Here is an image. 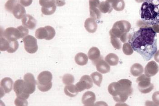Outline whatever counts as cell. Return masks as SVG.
<instances>
[{"label":"cell","mask_w":159,"mask_h":106,"mask_svg":"<svg viewBox=\"0 0 159 106\" xmlns=\"http://www.w3.org/2000/svg\"><path fill=\"white\" fill-rule=\"evenodd\" d=\"M157 33L152 26L141 27L134 32L129 40L132 48L144 60H150L157 51Z\"/></svg>","instance_id":"cell-1"},{"label":"cell","mask_w":159,"mask_h":106,"mask_svg":"<svg viewBox=\"0 0 159 106\" xmlns=\"http://www.w3.org/2000/svg\"><path fill=\"white\" fill-rule=\"evenodd\" d=\"M131 86L132 82L130 80L123 79L111 83L108 87V91L116 102L124 103L133 93Z\"/></svg>","instance_id":"cell-2"},{"label":"cell","mask_w":159,"mask_h":106,"mask_svg":"<svg viewBox=\"0 0 159 106\" xmlns=\"http://www.w3.org/2000/svg\"><path fill=\"white\" fill-rule=\"evenodd\" d=\"M140 14L147 26L159 24V0H145L141 5Z\"/></svg>","instance_id":"cell-3"},{"label":"cell","mask_w":159,"mask_h":106,"mask_svg":"<svg viewBox=\"0 0 159 106\" xmlns=\"http://www.w3.org/2000/svg\"><path fill=\"white\" fill-rule=\"evenodd\" d=\"M131 25L129 21L121 20L116 21L113 25L109 31L111 37H114L120 39L123 43H125L130 39L128 32L131 29Z\"/></svg>","instance_id":"cell-4"},{"label":"cell","mask_w":159,"mask_h":106,"mask_svg":"<svg viewBox=\"0 0 159 106\" xmlns=\"http://www.w3.org/2000/svg\"><path fill=\"white\" fill-rule=\"evenodd\" d=\"M52 75L50 71H42L37 77V85L38 89L41 92H46L52 88Z\"/></svg>","instance_id":"cell-5"},{"label":"cell","mask_w":159,"mask_h":106,"mask_svg":"<svg viewBox=\"0 0 159 106\" xmlns=\"http://www.w3.org/2000/svg\"><path fill=\"white\" fill-rule=\"evenodd\" d=\"M151 81V77L147 76L146 74H141L136 79L138 89L141 93L147 94L152 91L154 85Z\"/></svg>","instance_id":"cell-6"},{"label":"cell","mask_w":159,"mask_h":106,"mask_svg":"<svg viewBox=\"0 0 159 106\" xmlns=\"http://www.w3.org/2000/svg\"><path fill=\"white\" fill-rule=\"evenodd\" d=\"M24 93L26 94H33L36 90L37 81L34 75L31 73H27L24 76Z\"/></svg>","instance_id":"cell-7"},{"label":"cell","mask_w":159,"mask_h":106,"mask_svg":"<svg viewBox=\"0 0 159 106\" xmlns=\"http://www.w3.org/2000/svg\"><path fill=\"white\" fill-rule=\"evenodd\" d=\"M39 4L42 7V12L45 15H52L55 12L56 0H39Z\"/></svg>","instance_id":"cell-8"},{"label":"cell","mask_w":159,"mask_h":106,"mask_svg":"<svg viewBox=\"0 0 159 106\" xmlns=\"http://www.w3.org/2000/svg\"><path fill=\"white\" fill-rule=\"evenodd\" d=\"M24 48L25 51L29 53H36L38 50L37 40L31 35H27L23 39Z\"/></svg>","instance_id":"cell-9"},{"label":"cell","mask_w":159,"mask_h":106,"mask_svg":"<svg viewBox=\"0 0 159 106\" xmlns=\"http://www.w3.org/2000/svg\"><path fill=\"white\" fill-rule=\"evenodd\" d=\"M1 34H2V36L1 35L2 37H4L7 40L11 41L17 40L23 38L20 31L17 27L16 28L12 27H8L3 31L2 33V32Z\"/></svg>","instance_id":"cell-10"},{"label":"cell","mask_w":159,"mask_h":106,"mask_svg":"<svg viewBox=\"0 0 159 106\" xmlns=\"http://www.w3.org/2000/svg\"><path fill=\"white\" fill-rule=\"evenodd\" d=\"M75 86L79 92H82L86 89H90L93 86L92 77L89 75L83 76Z\"/></svg>","instance_id":"cell-11"},{"label":"cell","mask_w":159,"mask_h":106,"mask_svg":"<svg viewBox=\"0 0 159 106\" xmlns=\"http://www.w3.org/2000/svg\"><path fill=\"white\" fill-rule=\"evenodd\" d=\"M90 16L95 20H99L102 14L99 9L100 2L99 0H89Z\"/></svg>","instance_id":"cell-12"},{"label":"cell","mask_w":159,"mask_h":106,"mask_svg":"<svg viewBox=\"0 0 159 106\" xmlns=\"http://www.w3.org/2000/svg\"><path fill=\"white\" fill-rule=\"evenodd\" d=\"M24 81L22 79H18L14 83V91L18 97H22L27 99L30 97V94H26L24 93Z\"/></svg>","instance_id":"cell-13"},{"label":"cell","mask_w":159,"mask_h":106,"mask_svg":"<svg viewBox=\"0 0 159 106\" xmlns=\"http://www.w3.org/2000/svg\"><path fill=\"white\" fill-rule=\"evenodd\" d=\"M13 85V81L10 77H5L1 81V93L3 92L2 95L1 96L3 97L5 94H8L11 92Z\"/></svg>","instance_id":"cell-14"},{"label":"cell","mask_w":159,"mask_h":106,"mask_svg":"<svg viewBox=\"0 0 159 106\" xmlns=\"http://www.w3.org/2000/svg\"><path fill=\"white\" fill-rule=\"evenodd\" d=\"M159 71V66L157 62L152 61L147 64L145 68V73L147 76L152 77L156 75Z\"/></svg>","instance_id":"cell-15"},{"label":"cell","mask_w":159,"mask_h":106,"mask_svg":"<svg viewBox=\"0 0 159 106\" xmlns=\"http://www.w3.org/2000/svg\"><path fill=\"white\" fill-rule=\"evenodd\" d=\"M22 24L30 30H34L37 25L36 20L29 14H25L22 18Z\"/></svg>","instance_id":"cell-16"},{"label":"cell","mask_w":159,"mask_h":106,"mask_svg":"<svg viewBox=\"0 0 159 106\" xmlns=\"http://www.w3.org/2000/svg\"><path fill=\"white\" fill-rule=\"evenodd\" d=\"M96 100L95 94L91 91H87L83 94L81 101L85 106H93Z\"/></svg>","instance_id":"cell-17"},{"label":"cell","mask_w":159,"mask_h":106,"mask_svg":"<svg viewBox=\"0 0 159 106\" xmlns=\"http://www.w3.org/2000/svg\"><path fill=\"white\" fill-rule=\"evenodd\" d=\"M88 57L94 65L102 58L100 50L97 47H92L90 49L88 53Z\"/></svg>","instance_id":"cell-18"},{"label":"cell","mask_w":159,"mask_h":106,"mask_svg":"<svg viewBox=\"0 0 159 106\" xmlns=\"http://www.w3.org/2000/svg\"><path fill=\"white\" fill-rule=\"evenodd\" d=\"M95 65H96L97 70L102 74H106L110 71V66L102 58L98 61Z\"/></svg>","instance_id":"cell-19"},{"label":"cell","mask_w":159,"mask_h":106,"mask_svg":"<svg viewBox=\"0 0 159 106\" xmlns=\"http://www.w3.org/2000/svg\"><path fill=\"white\" fill-rule=\"evenodd\" d=\"M84 26L86 31L90 33H94L98 29V24L96 20L92 18H88L85 21Z\"/></svg>","instance_id":"cell-20"},{"label":"cell","mask_w":159,"mask_h":106,"mask_svg":"<svg viewBox=\"0 0 159 106\" xmlns=\"http://www.w3.org/2000/svg\"><path fill=\"white\" fill-rule=\"evenodd\" d=\"M12 13L16 19H21L25 15L26 11L24 7L18 3L14 7Z\"/></svg>","instance_id":"cell-21"},{"label":"cell","mask_w":159,"mask_h":106,"mask_svg":"<svg viewBox=\"0 0 159 106\" xmlns=\"http://www.w3.org/2000/svg\"><path fill=\"white\" fill-rule=\"evenodd\" d=\"M111 4L113 9L116 11H122L125 8V3L124 0H106Z\"/></svg>","instance_id":"cell-22"},{"label":"cell","mask_w":159,"mask_h":106,"mask_svg":"<svg viewBox=\"0 0 159 106\" xmlns=\"http://www.w3.org/2000/svg\"><path fill=\"white\" fill-rule=\"evenodd\" d=\"M79 92L76 86L73 84L66 85L64 88L65 94L71 98L75 97Z\"/></svg>","instance_id":"cell-23"},{"label":"cell","mask_w":159,"mask_h":106,"mask_svg":"<svg viewBox=\"0 0 159 106\" xmlns=\"http://www.w3.org/2000/svg\"><path fill=\"white\" fill-rule=\"evenodd\" d=\"M88 57L86 54L83 53H79L75 57V61L78 65L85 66L88 62Z\"/></svg>","instance_id":"cell-24"},{"label":"cell","mask_w":159,"mask_h":106,"mask_svg":"<svg viewBox=\"0 0 159 106\" xmlns=\"http://www.w3.org/2000/svg\"><path fill=\"white\" fill-rule=\"evenodd\" d=\"M144 68L140 64L136 63L134 64L130 68V73L133 76H139L143 73Z\"/></svg>","instance_id":"cell-25"},{"label":"cell","mask_w":159,"mask_h":106,"mask_svg":"<svg viewBox=\"0 0 159 106\" xmlns=\"http://www.w3.org/2000/svg\"><path fill=\"white\" fill-rule=\"evenodd\" d=\"M48 35V31L45 26L38 28L35 32V36L38 39H45L47 40Z\"/></svg>","instance_id":"cell-26"},{"label":"cell","mask_w":159,"mask_h":106,"mask_svg":"<svg viewBox=\"0 0 159 106\" xmlns=\"http://www.w3.org/2000/svg\"><path fill=\"white\" fill-rule=\"evenodd\" d=\"M105 60L110 65L115 66L118 63L119 59L116 54L111 53L106 57Z\"/></svg>","instance_id":"cell-27"},{"label":"cell","mask_w":159,"mask_h":106,"mask_svg":"<svg viewBox=\"0 0 159 106\" xmlns=\"http://www.w3.org/2000/svg\"><path fill=\"white\" fill-rule=\"evenodd\" d=\"M99 9L101 12L102 13H110L113 10V8L111 4L107 1L100 3Z\"/></svg>","instance_id":"cell-28"},{"label":"cell","mask_w":159,"mask_h":106,"mask_svg":"<svg viewBox=\"0 0 159 106\" xmlns=\"http://www.w3.org/2000/svg\"><path fill=\"white\" fill-rule=\"evenodd\" d=\"M91 76L94 83L98 87H101V84L103 79V76L102 74L99 72L96 71V72L92 73L91 75Z\"/></svg>","instance_id":"cell-29"},{"label":"cell","mask_w":159,"mask_h":106,"mask_svg":"<svg viewBox=\"0 0 159 106\" xmlns=\"http://www.w3.org/2000/svg\"><path fill=\"white\" fill-rule=\"evenodd\" d=\"M18 3V0H8L5 5V9L8 12L12 13L14 7Z\"/></svg>","instance_id":"cell-30"},{"label":"cell","mask_w":159,"mask_h":106,"mask_svg":"<svg viewBox=\"0 0 159 106\" xmlns=\"http://www.w3.org/2000/svg\"><path fill=\"white\" fill-rule=\"evenodd\" d=\"M122 50L124 53L127 56L131 55L134 53V50L129 43H125L123 46Z\"/></svg>","instance_id":"cell-31"},{"label":"cell","mask_w":159,"mask_h":106,"mask_svg":"<svg viewBox=\"0 0 159 106\" xmlns=\"http://www.w3.org/2000/svg\"><path fill=\"white\" fill-rule=\"evenodd\" d=\"M9 48L7 52L10 53H15L19 48V43L17 40H9Z\"/></svg>","instance_id":"cell-32"},{"label":"cell","mask_w":159,"mask_h":106,"mask_svg":"<svg viewBox=\"0 0 159 106\" xmlns=\"http://www.w3.org/2000/svg\"><path fill=\"white\" fill-rule=\"evenodd\" d=\"M9 40H7L4 37H1V48L0 49L2 52L7 51L9 48Z\"/></svg>","instance_id":"cell-33"},{"label":"cell","mask_w":159,"mask_h":106,"mask_svg":"<svg viewBox=\"0 0 159 106\" xmlns=\"http://www.w3.org/2000/svg\"><path fill=\"white\" fill-rule=\"evenodd\" d=\"M75 81V78L73 75L70 74H66L62 77V81L65 85H70L73 84Z\"/></svg>","instance_id":"cell-34"},{"label":"cell","mask_w":159,"mask_h":106,"mask_svg":"<svg viewBox=\"0 0 159 106\" xmlns=\"http://www.w3.org/2000/svg\"><path fill=\"white\" fill-rule=\"evenodd\" d=\"M111 42L113 47L116 49L120 50L122 48L121 42L119 38L114 37H111Z\"/></svg>","instance_id":"cell-35"},{"label":"cell","mask_w":159,"mask_h":106,"mask_svg":"<svg viewBox=\"0 0 159 106\" xmlns=\"http://www.w3.org/2000/svg\"><path fill=\"white\" fill-rule=\"evenodd\" d=\"M26 100L24 98L17 97L15 100V104L16 106H27L28 104Z\"/></svg>","instance_id":"cell-36"},{"label":"cell","mask_w":159,"mask_h":106,"mask_svg":"<svg viewBox=\"0 0 159 106\" xmlns=\"http://www.w3.org/2000/svg\"><path fill=\"white\" fill-rule=\"evenodd\" d=\"M48 31V37L46 40H51L54 38L56 35V31L54 28L50 25L45 26Z\"/></svg>","instance_id":"cell-37"},{"label":"cell","mask_w":159,"mask_h":106,"mask_svg":"<svg viewBox=\"0 0 159 106\" xmlns=\"http://www.w3.org/2000/svg\"><path fill=\"white\" fill-rule=\"evenodd\" d=\"M152 99L156 105H159V91H157L153 94Z\"/></svg>","instance_id":"cell-38"},{"label":"cell","mask_w":159,"mask_h":106,"mask_svg":"<svg viewBox=\"0 0 159 106\" xmlns=\"http://www.w3.org/2000/svg\"><path fill=\"white\" fill-rule=\"evenodd\" d=\"M33 0H20V3L24 7H27L31 5Z\"/></svg>","instance_id":"cell-39"},{"label":"cell","mask_w":159,"mask_h":106,"mask_svg":"<svg viewBox=\"0 0 159 106\" xmlns=\"http://www.w3.org/2000/svg\"><path fill=\"white\" fill-rule=\"evenodd\" d=\"M56 4L57 6L62 7L66 4L65 0H56Z\"/></svg>","instance_id":"cell-40"},{"label":"cell","mask_w":159,"mask_h":106,"mask_svg":"<svg viewBox=\"0 0 159 106\" xmlns=\"http://www.w3.org/2000/svg\"><path fill=\"white\" fill-rule=\"evenodd\" d=\"M152 28H153L154 31L156 32V33H159V24H155V25H152Z\"/></svg>","instance_id":"cell-41"},{"label":"cell","mask_w":159,"mask_h":106,"mask_svg":"<svg viewBox=\"0 0 159 106\" xmlns=\"http://www.w3.org/2000/svg\"><path fill=\"white\" fill-rule=\"evenodd\" d=\"M154 59L157 62L159 63V50L157 51L154 55Z\"/></svg>","instance_id":"cell-42"},{"label":"cell","mask_w":159,"mask_h":106,"mask_svg":"<svg viewBox=\"0 0 159 106\" xmlns=\"http://www.w3.org/2000/svg\"><path fill=\"white\" fill-rule=\"evenodd\" d=\"M145 1V0H135V1L138 3H141Z\"/></svg>","instance_id":"cell-43"}]
</instances>
